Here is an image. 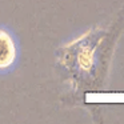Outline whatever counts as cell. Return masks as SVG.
Returning a JSON list of instances; mask_svg holds the SVG:
<instances>
[{"instance_id": "obj_1", "label": "cell", "mask_w": 124, "mask_h": 124, "mask_svg": "<svg viewBox=\"0 0 124 124\" xmlns=\"http://www.w3.org/2000/svg\"><path fill=\"white\" fill-rule=\"evenodd\" d=\"M17 56V48L11 33L0 30V70H8L14 65Z\"/></svg>"}, {"instance_id": "obj_2", "label": "cell", "mask_w": 124, "mask_h": 124, "mask_svg": "<svg viewBox=\"0 0 124 124\" xmlns=\"http://www.w3.org/2000/svg\"><path fill=\"white\" fill-rule=\"evenodd\" d=\"M93 63V48H89L88 46L83 47L78 52V65L81 70H89Z\"/></svg>"}]
</instances>
